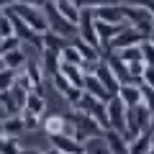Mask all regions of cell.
<instances>
[{
	"instance_id": "6da1fadb",
	"label": "cell",
	"mask_w": 154,
	"mask_h": 154,
	"mask_svg": "<svg viewBox=\"0 0 154 154\" xmlns=\"http://www.w3.org/2000/svg\"><path fill=\"white\" fill-rule=\"evenodd\" d=\"M69 118V123H72V136L77 139L80 144H85L88 139H98V136H105V128L100 126L95 118H90V116H85V113H69L67 116Z\"/></svg>"
},
{
	"instance_id": "7a4b0ae2",
	"label": "cell",
	"mask_w": 154,
	"mask_h": 154,
	"mask_svg": "<svg viewBox=\"0 0 154 154\" xmlns=\"http://www.w3.org/2000/svg\"><path fill=\"white\" fill-rule=\"evenodd\" d=\"M123 16H126V23H128V26H134V28H136V31L149 41L152 28H154V16H152V13L144 11V8L131 5V3H128V5L123 3Z\"/></svg>"
},
{
	"instance_id": "3957f363",
	"label": "cell",
	"mask_w": 154,
	"mask_h": 154,
	"mask_svg": "<svg viewBox=\"0 0 154 154\" xmlns=\"http://www.w3.org/2000/svg\"><path fill=\"white\" fill-rule=\"evenodd\" d=\"M8 11H13L23 23H26V26H31L33 31H38V33H46V31H49V21H46V13L41 11V8H36V5H21V3H16V5L8 8Z\"/></svg>"
},
{
	"instance_id": "277c9868",
	"label": "cell",
	"mask_w": 154,
	"mask_h": 154,
	"mask_svg": "<svg viewBox=\"0 0 154 154\" xmlns=\"http://www.w3.org/2000/svg\"><path fill=\"white\" fill-rule=\"evenodd\" d=\"M77 38L80 41H85V44L95 46V49H100V38H98V18H95V11H88V8H82V13H80V21H77ZM103 51V49H100Z\"/></svg>"
},
{
	"instance_id": "5b68a950",
	"label": "cell",
	"mask_w": 154,
	"mask_h": 154,
	"mask_svg": "<svg viewBox=\"0 0 154 154\" xmlns=\"http://www.w3.org/2000/svg\"><path fill=\"white\" fill-rule=\"evenodd\" d=\"M44 13H46V21H49V31L59 33V36H64V38H77V26L69 23L59 11H57V5L51 0L44 5Z\"/></svg>"
},
{
	"instance_id": "8992f818",
	"label": "cell",
	"mask_w": 154,
	"mask_h": 154,
	"mask_svg": "<svg viewBox=\"0 0 154 154\" xmlns=\"http://www.w3.org/2000/svg\"><path fill=\"white\" fill-rule=\"evenodd\" d=\"M126 113H128V108H126V103H123L118 95H116V98H110V103H108L110 128H113V131H121L123 136H126Z\"/></svg>"
},
{
	"instance_id": "52a82bcc",
	"label": "cell",
	"mask_w": 154,
	"mask_h": 154,
	"mask_svg": "<svg viewBox=\"0 0 154 154\" xmlns=\"http://www.w3.org/2000/svg\"><path fill=\"white\" fill-rule=\"evenodd\" d=\"M93 75L98 77V80H100V82H103V85H105V90H108V93L113 95V98H116V95H118V90H121V82H118V77L113 75V69H110V67H108V62H105V57H103V59L98 62V64H95Z\"/></svg>"
},
{
	"instance_id": "ba28073f",
	"label": "cell",
	"mask_w": 154,
	"mask_h": 154,
	"mask_svg": "<svg viewBox=\"0 0 154 154\" xmlns=\"http://www.w3.org/2000/svg\"><path fill=\"white\" fill-rule=\"evenodd\" d=\"M144 41H146V38H144L134 26H126L123 33L110 44V51H126V49H134V46H141Z\"/></svg>"
},
{
	"instance_id": "9c48e42d",
	"label": "cell",
	"mask_w": 154,
	"mask_h": 154,
	"mask_svg": "<svg viewBox=\"0 0 154 154\" xmlns=\"http://www.w3.org/2000/svg\"><path fill=\"white\" fill-rule=\"evenodd\" d=\"M105 62H108V67L113 69V75L118 77V82H121V85H131V82H134L131 69H128V64L121 59V54H118V51H110V54L105 57Z\"/></svg>"
},
{
	"instance_id": "30bf717a",
	"label": "cell",
	"mask_w": 154,
	"mask_h": 154,
	"mask_svg": "<svg viewBox=\"0 0 154 154\" xmlns=\"http://www.w3.org/2000/svg\"><path fill=\"white\" fill-rule=\"evenodd\" d=\"M49 141H51V146L59 149L62 154H85V144H80L75 136H69V134H59V136H51Z\"/></svg>"
},
{
	"instance_id": "8fae6325",
	"label": "cell",
	"mask_w": 154,
	"mask_h": 154,
	"mask_svg": "<svg viewBox=\"0 0 154 154\" xmlns=\"http://www.w3.org/2000/svg\"><path fill=\"white\" fill-rule=\"evenodd\" d=\"M95 18L100 23H110V26H128L126 16H123V5H108V8H100L95 11Z\"/></svg>"
},
{
	"instance_id": "7c38bea8",
	"label": "cell",
	"mask_w": 154,
	"mask_h": 154,
	"mask_svg": "<svg viewBox=\"0 0 154 154\" xmlns=\"http://www.w3.org/2000/svg\"><path fill=\"white\" fill-rule=\"evenodd\" d=\"M118 98L126 103V108H139L144 103V93H141V85L131 82V85H121L118 90Z\"/></svg>"
},
{
	"instance_id": "4fadbf2b",
	"label": "cell",
	"mask_w": 154,
	"mask_h": 154,
	"mask_svg": "<svg viewBox=\"0 0 154 154\" xmlns=\"http://www.w3.org/2000/svg\"><path fill=\"white\" fill-rule=\"evenodd\" d=\"M85 93L93 95L95 100H103V103H110V98H113V95L105 90V85L100 82L95 75H88V77H85Z\"/></svg>"
},
{
	"instance_id": "5bb4252c",
	"label": "cell",
	"mask_w": 154,
	"mask_h": 154,
	"mask_svg": "<svg viewBox=\"0 0 154 154\" xmlns=\"http://www.w3.org/2000/svg\"><path fill=\"white\" fill-rule=\"evenodd\" d=\"M105 144H108L110 154H128V139L123 136L121 131L108 128V131H105Z\"/></svg>"
},
{
	"instance_id": "9a60e30c",
	"label": "cell",
	"mask_w": 154,
	"mask_h": 154,
	"mask_svg": "<svg viewBox=\"0 0 154 154\" xmlns=\"http://www.w3.org/2000/svg\"><path fill=\"white\" fill-rule=\"evenodd\" d=\"M28 57H26V49H18V51H11V54H3V69H13V72H23L28 67Z\"/></svg>"
},
{
	"instance_id": "2e32d148",
	"label": "cell",
	"mask_w": 154,
	"mask_h": 154,
	"mask_svg": "<svg viewBox=\"0 0 154 154\" xmlns=\"http://www.w3.org/2000/svg\"><path fill=\"white\" fill-rule=\"evenodd\" d=\"M41 69H44V75L49 77V80H54L62 72V54H54V51L44 49V54H41Z\"/></svg>"
},
{
	"instance_id": "e0dca14e",
	"label": "cell",
	"mask_w": 154,
	"mask_h": 154,
	"mask_svg": "<svg viewBox=\"0 0 154 154\" xmlns=\"http://www.w3.org/2000/svg\"><path fill=\"white\" fill-rule=\"evenodd\" d=\"M26 131L23 116H13V118H3V139H21Z\"/></svg>"
},
{
	"instance_id": "ac0fdd59",
	"label": "cell",
	"mask_w": 154,
	"mask_h": 154,
	"mask_svg": "<svg viewBox=\"0 0 154 154\" xmlns=\"http://www.w3.org/2000/svg\"><path fill=\"white\" fill-rule=\"evenodd\" d=\"M51 3L57 5V11H59L62 16L67 18V21L77 26V21H80V13H82V8L77 5L75 0H51Z\"/></svg>"
},
{
	"instance_id": "d6986e66",
	"label": "cell",
	"mask_w": 154,
	"mask_h": 154,
	"mask_svg": "<svg viewBox=\"0 0 154 154\" xmlns=\"http://www.w3.org/2000/svg\"><path fill=\"white\" fill-rule=\"evenodd\" d=\"M23 110H28V113H33V116H41L46 113V100H44V95L41 93H28V100H26V108Z\"/></svg>"
},
{
	"instance_id": "ffe728a7",
	"label": "cell",
	"mask_w": 154,
	"mask_h": 154,
	"mask_svg": "<svg viewBox=\"0 0 154 154\" xmlns=\"http://www.w3.org/2000/svg\"><path fill=\"white\" fill-rule=\"evenodd\" d=\"M64 46H67L64 36H59V33H54V31H46V33H44V49H46V51L62 54V51H64Z\"/></svg>"
},
{
	"instance_id": "44dd1931",
	"label": "cell",
	"mask_w": 154,
	"mask_h": 154,
	"mask_svg": "<svg viewBox=\"0 0 154 154\" xmlns=\"http://www.w3.org/2000/svg\"><path fill=\"white\" fill-rule=\"evenodd\" d=\"M62 62H67V64H77V67H85L82 51L77 49V44H67V46H64V51H62Z\"/></svg>"
},
{
	"instance_id": "7402d4cb",
	"label": "cell",
	"mask_w": 154,
	"mask_h": 154,
	"mask_svg": "<svg viewBox=\"0 0 154 154\" xmlns=\"http://www.w3.org/2000/svg\"><path fill=\"white\" fill-rule=\"evenodd\" d=\"M85 154H110L108 152V144H105V136L88 139V141H85Z\"/></svg>"
},
{
	"instance_id": "603a6c76",
	"label": "cell",
	"mask_w": 154,
	"mask_h": 154,
	"mask_svg": "<svg viewBox=\"0 0 154 154\" xmlns=\"http://www.w3.org/2000/svg\"><path fill=\"white\" fill-rule=\"evenodd\" d=\"M77 5L88 8V11H100V8H108V5H123V0H80Z\"/></svg>"
},
{
	"instance_id": "cb8c5ba5",
	"label": "cell",
	"mask_w": 154,
	"mask_h": 154,
	"mask_svg": "<svg viewBox=\"0 0 154 154\" xmlns=\"http://www.w3.org/2000/svg\"><path fill=\"white\" fill-rule=\"evenodd\" d=\"M0 36L3 38H13L16 36V23H13V16L3 11V21H0Z\"/></svg>"
},
{
	"instance_id": "d4e9b609",
	"label": "cell",
	"mask_w": 154,
	"mask_h": 154,
	"mask_svg": "<svg viewBox=\"0 0 154 154\" xmlns=\"http://www.w3.org/2000/svg\"><path fill=\"white\" fill-rule=\"evenodd\" d=\"M121 59L126 64H136V62H144V54H141V46H134V49H126V51H118Z\"/></svg>"
},
{
	"instance_id": "484cf974",
	"label": "cell",
	"mask_w": 154,
	"mask_h": 154,
	"mask_svg": "<svg viewBox=\"0 0 154 154\" xmlns=\"http://www.w3.org/2000/svg\"><path fill=\"white\" fill-rule=\"evenodd\" d=\"M0 49H3V54H11V51H18V49H23V41H21L18 36H13V38H3Z\"/></svg>"
},
{
	"instance_id": "4316f807",
	"label": "cell",
	"mask_w": 154,
	"mask_h": 154,
	"mask_svg": "<svg viewBox=\"0 0 154 154\" xmlns=\"http://www.w3.org/2000/svg\"><path fill=\"white\" fill-rule=\"evenodd\" d=\"M51 85H54V88H57V93H59L62 98H64V95H67V90L72 88V85H69V80H67V77L62 75V72H59V75L54 77V80H51Z\"/></svg>"
},
{
	"instance_id": "83f0119b",
	"label": "cell",
	"mask_w": 154,
	"mask_h": 154,
	"mask_svg": "<svg viewBox=\"0 0 154 154\" xmlns=\"http://www.w3.org/2000/svg\"><path fill=\"white\" fill-rule=\"evenodd\" d=\"M3 154H23V146L18 139H3Z\"/></svg>"
},
{
	"instance_id": "f1b7e54d",
	"label": "cell",
	"mask_w": 154,
	"mask_h": 154,
	"mask_svg": "<svg viewBox=\"0 0 154 154\" xmlns=\"http://www.w3.org/2000/svg\"><path fill=\"white\" fill-rule=\"evenodd\" d=\"M23 123H26V131H36L38 126H44V123L38 121V116H33V113H28V110H23Z\"/></svg>"
},
{
	"instance_id": "f546056e",
	"label": "cell",
	"mask_w": 154,
	"mask_h": 154,
	"mask_svg": "<svg viewBox=\"0 0 154 154\" xmlns=\"http://www.w3.org/2000/svg\"><path fill=\"white\" fill-rule=\"evenodd\" d=\"M141 54H144V64L154 67V44H152V41H144V44H141Z\"/></svg>"
},
{
	"instance_id": "4dcf8cb0",
	"label": "cell",
	"mask_w": 154,
	"mask_h": 154,
	"mask_svg": "<svg viewBox=\"0 0 154 154\" xmlns=\"http://www.w3.org/2000/svg\"><path fill=\"white\" fill-rule=\"evenodd\" d=\"M141 93H144V105H146V108L154 113V88H146V85H141Z\"/></svg>"
},
{
	"instance_id": "1f68e13d",
	"label": "cell",
	"mask_w": 154,
	"mask_h": 154,
	"mask_svg": "<svg viewBox=\"0 0 154 154\" xmlns=\"http://www.w3.org/2000/svg\"><path fill=\"white\" fill-rule=\"evenodd\" d=\"M131 5H136V8H144V11H149L154 16V0H131Z\"/></svg>"
},
{
	"instance_id": "d6a6232c",
	"label": "cell",
	"mask_w": 154,
	"mask_h": 154,
	"mask_svg": "<svg viewBox=\"0 0 154 154\" xmlns=\"http://www.w3.org/2000/svg\"><path fill=\"white\" fill-rule=\"evenodd\" d=\"M141 82L146 85V88H154V67H146V72H144Z\"/></svg>"
},
{
	"instance_id": "836d02e7",
	"label": "cell",
	"mask_w": 154,
	"mask_h": 154,
	"mask_svg": "<svg viewBox=\"0 0 154 154\" xmlns=\"http://www.w3.org/2000/svg\"><path fill=\"white\" fill-rule=\"evenodd\" d=\"M41 154H62V152H59V149H54V146H51V149H46V152H41Z\"/></svg>"
},
{
	"instance_id": "e575fe53",
	"label": "cell",
	"mask_w": 154,
	"mask_h": 154,
	"mask_svg": "<svg viewBox=\"0 0 154 154\" xmlns=\"http://www.w3.org/2000/svg\"><path fill=\"white\" fill-rule=\"evenodd\" d=\"M23 154H41V152H36V149H23Z\"/></svg>"
},
{
	"instance_id": "d590c367",
	"label": "cell",
	"mask_w": 154,
	"mask_h": 154,
	"mask_svg": "<svg viewBox=\"0 0 154 154\" xmlns=\"http://www.w3.org/2000/svg\"><path fill=\"white\" fill-rule=\"evenodd\" d=\"M149 41H152V44H154V28H152V36H149Z\"/></svg>"
},
{
	"instance_id": "8d00e7d4",
	"label": "cell",
	"mask_w": 154,
	"mask_h": 154,
	"mask_svg": "<svg viewBox=\"0 0 154 154\" xmlns=\"http://www.w3.org/2000/svg\"><path fill=\"white\" fill-rule=\"evenodd\" d=\"M152 144H154V134H152Z\"/></svg>"
},
{
	"instance_id": "74e56055",
	"label": "cell",
	"mask_w": 154,
	"mask_h": 154,
	"mask_svg": "<svg viewBox=\"0 0 154 154\" xmlns=\"http://www.w3.org/2000/svg\"><path fill=\"white\" fill-rule=\"evenodd\" d=\"M152 154H154V152H152Z\"/></svg>"
}]
</instances>
